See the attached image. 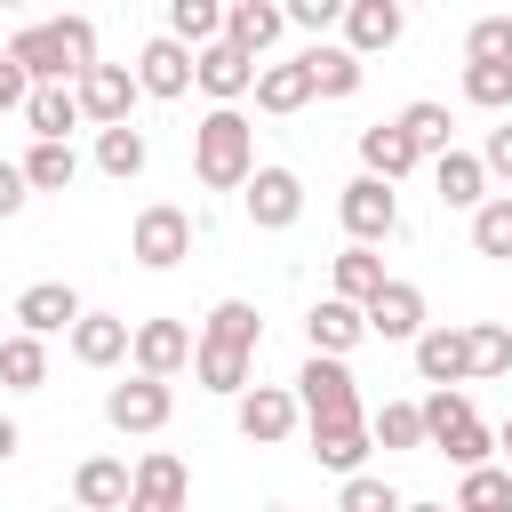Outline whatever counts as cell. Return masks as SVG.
<instances>
[{
  "label": "cell",
  "instance_id": "48",
  "mask_svg": "<svg viewBox=\"0 0 512 512\" xmlns=\"http://www.w3.org/2000/svg\"><path fill=\"white\" fill-rule=\"evenodd\" d=\"M16 440H24V432H16V424H8V416H0V464H8V456H16Z\"/></svg>",
  "mask_w": 512,
  "mask_h": 512
},
{
  "label": "cell",
  "instance_id": "32",
  "mask_svg": "<svg viewBox=\"0 0 512 512\" xmlns=\"http://www.w3.org/2000/svg\"><path fill=\"white\" fill-rule=\"evenodd\" d=\"M464 368L472 376H512V328L504 320H464Z\"/></svg>",
  "mask_w": 512,
  "mask_h": 512
},
{
  "label": "cell",
  "instance_id": "51",
  "mask_svg": "<svg viewBox=\"0 0 512 512\" xmlns=\"http://www.w3.org/2000/svg\"><path fill=\"white\" fill-rule=\"evenodd\" d=\"M408 8H424V0H408Z\"/></svg>",
  "mask_w": 512,
  "mask_h": 512
},
{
  "label": "cell",
  "instance_id": "22",
  "mask_svg": "<svg viewBox=\"0 0 512 512\" xmlns=\"http://www.w3.org/2000/svg\"><path fill=\"white\" fill-rule=\"evenodd\" d=\"M248 368H256V352L248 344H216V336H192V376H200V392H240L248 384Z\"/></svg>",
  "mask_w": 512,
  "mask_h": 512
},
{
  "label": "cell",
  "instance_id": "5",
  "mask_svg": "<svg viewBox=\"0 0 512 512\" xmlns=\"http://www.w3.org/2000/svg\"><path fill=\"white\" fill-rule=\"evenodd\" d=\"M240 200H248V224H256V232H288V224L304 216V176L280 168V160H256L248 184H240Z\"/></svg>",
  "mask_w": 512,
  "mask_h": 512
},
{
  "label": "cell",
  "instance_id": "47",
  "mask_svg": "<svg viewBox=\"0 0 512 512\" xmlns=\"http://www.w3.org/2000/svg\"><path fill=\"white\" fill-rule=\"evenodd\" d=\"M480 160H488V176H512V120H504V128H488Z\"/></svg>",
  "mask_w": 512,
  "mask_h": 512
},
{
  "label": "cell",
  "instance_id": "3",
  "mask_svg": "<svg viewBox=\"0 0 512 512\" xmlns=\"http://www.w3.org/2000/svg\"><path fill=\"white\" fill-rule=\"evenodd\" d=\"M296 408H304V424L368 416V408H360V384H352V368H344V352H312V360L296 368Z\"/></svg>",
  "mask_w": 512,
  "mask_h": 512
},
{
  "label": "cell",
  "instance_id": "17",
  "mask_svg": "<svg viewBox=\"0 0 512 512\" xmlns=\"http://www.w3.org/2000/svg\"><path fill=\"white\" fill-rule=\"evenodd\" d=\"M128 360L152 368V376H176V368H192V328L184 320H136L128 328Z\"/></svg>",
  "mask_w": 512,
  "mask_h": 512
},
{
  "label": "cell",
  "instance_id": "1",
  "mask_svg": "<svg viewBox=\"0 0 512 512\" xmlns=\"http://www.w3.org/2000/svg\"><path fill=\"white\" fill-rule=\"evenodd\" d=\"M248 168H256V128H248V112H240V104H208L200 128H192V176H200L208 192H240Z\"/></svg>",
  "mask_w": 512,
  "mask_h": 512
},
{
  "label": "cell",
  "instance_id": "11",
  "mask_svg": "<svg viewBox=\"0 0 512 512\" xmlns=\"http://www.w3.org/2000/svg\"><path fill=\"white\" fill-rule=\"evenodd\" d=\"M136 88H144V96H160V104L192 96V40H176V32L144 40V48H136Z\"/></svg>",
  "mask_w": 512,
  "mask_h": 512
},
{
  "label": "cell",
  "instance_id": "35",
  "mask_svg": "<svg viewBox=\"0 0 512 512\" xmlns=\"http://www.w3.org/2000/svg\"><path fill=\"white\" fill-rule=\"evenodd\" d=\"M200 336H216V344H264V320H256V304L248 296H224V304H208V320H200Z\"/></svg>",
  "mask_w": 512,
  "mask_h": 512
},
{
  "label": "cell",
  "instance_id": "29",
  "mask_svg": "<svg viewBox=\"0 0 512 512\" xmlns=\"http://www.w3.org/2000/svg\"><path fill=\"white\" fill-rule=\"evenodd\" d=\"M72 176H80L72 136H32V152H24V184H32V192H72Z\"/></svg>",
  "mask_w": 512,
  "mask_h": 512
},
{
  "label": "cell",
  "instance_id": "28",
  "mask_svg": "<svg viewBox=\"0 0 512 512\" xmlns=\"http://www.w3.org/2000/svg\"><path fill=\"white\" fill-rule=\"evenodd\" d=\"M304 72H312V96H360V48H344V40L304 48Z\"/></svg>",
  "mask_w": 512,
  "mask_h": 512
},
{
  "label": "cell",
  "instance_id": "6",
  "mask_svg": "<svg viewBox=\"0 0 512 512\" xmlns=\"http://www.w3.org/2000/svg\"><path fill=\"white\" fill-rule=\"evenodd\" d=\"M336 216H344L352 240H392V232H400V192H392V176L360 168V176L336 192Z\"/></svg>",
  "mask_w": 512,
  "mask_h": 512
},
{
  "label": "cell",
  "instance_id": "41",
  "mask_svg": "<svg viewBox=\"0 0 512 512\" xmlns=\"http://www.w3.org/2000/svg\"><path fill=\"white\" fill-rule=\"evenodd\" d=\"M168 32L192 40V48L216 40V32H224V0H168Z\"/></svg>",
  "mask_w": 512,
  "mask_h": 512
},
{
  "label": "cell",
  "instance_id": "50",
  "mask_svg": "<svg viewBox=\"0 0 512 512\" xmlns=\"http://www.w3.org/2000/svg\"><path fill=\"white\" fill-rule=\"evenodd\" d=\"M0 8H24V0H0Z\"/></svg>",
  "mask_w": 512,
  "mask_h": 512
},
{
  "label": "cell",
  "instance_id": "2",
  "mask_svg": "<svg viewBox=\"0 0 512 512\" xmlns=\"http://www.w3.org/2000/svg\"><path fill=\"white\" fill-rule=\"evenodd\" d=\"M8 56L32 72V80H72L80 64H96V24L88 16H48V24H24L8 40Z\"/></svg>",
  "mask_w": 512,
  "mask_h": 512
},
{
  "label": "cell",
  "instance_id": "34",
  "mask_svg": "<svg viewBox=\"0 0 512 512\" xmlns=\"http://www.w3.org/2000/svg\"><path fill=\"white\" fill-rule=\"evenodd\" d=\"M464 216H472V248L496 256V264H512V192H488V200L464 208Z\"/></svg>",
  "mask_w": 512,
  "mask_h": 512
},
{
  "label": "cell",
  "instance_id": "45",
  "mask_svg": "<svg viewBox=\"0 0 512 512\" xmlns=\"http://www.w3.org/2000/svg\"><path fill=\"white\" fill-rule=\"evenodd\" d=\"M288 8V24H304V32H328L336 16H344V0H280Z\"/></svg>",
  "mask_w": 512,
  "mask_h": 512
},
{
  "label": "cell",
  "instance_id": "19",
  "mask_svg": "<svg viewBox=\"0 0 512 512\" xmlns=\"http://www.w3.org/2000/svg\"><path fill=\"white\" fill-rule=\"evenodd\" d=\"M432 192H440V208H480V200H488V160L440 144V152H432Z\"/></svg>",
  "mask_w": 512,
  "mask_h": 512
},
{
  "label": "cell",
  "instance_id": "7",
  "mask_svg": "<svg viewBox=\"0 0 512 512\" xmlns=\"http://www.w3.org/2000/svg\"><path fill=\"white\" fill-rule=\"evenodd\" d=\"M232 424H240V440L280 448V440L304 424V408H296V392H288V384H240V392H232Z\"/></svg>",
  "mask_w": 512,
  "mask_h": 512
},
{
  "label": "cell",
  "instance_id": "8",
  "mask_svg": "<svg viewBox=\"0 0 512 512\" xmlns=\"http://www.w3.org/2000/svg\"><path fill=\"white\" fill-rule=\"evenodd\" d=\"M72 96H80V120L104 128V120H128L144 88H136V64H104V56H96V64L72 72Z\"/></svg>",
  "mask_w": 512,
  "mask_h": 512
},
{
  "label": "cell",
  "instance_id": "27",
  "mask_svg": "<svg viewBox=\"0 0 512 512\" xmlns=\"http://www.w3.org/2000/svg\"><path fill=\"white\" fill-rule=\"evenodd\" d=\"M280 32H288V8L280 0H224V40H240L248 56H264Z\"/></svg>",
  "mask_w": 512,
  "mask_h": 512
},
{
  "label": "cell",
  "instance_id": "43",
  "mask_svg": "<svg viewBox=\"0 0 512 512\" xmlns=\"http://www.w3.org/2000/svg\"><path fill=\"white\" fill-rule=\"evenodd\" d=\"M464 56H504V64H512V16H480V24L464 32Z\"/></svg>",
  "mask_w": 512,
  "mask_h": 512
},
{
  "label": "cell",
  "instance_id": "31",
  "mask_svg": "<svg viewBox=\"0 0 512 512\" xmlns=\"http://www.w3.org/2000/svg\"><path fill=\"white\" fill-rule=\"evenodd\" d=\"M0 384L8 392H40L48 384V336H32V328L0 336Z\"/></svg>",
  "mask_w": 512,
  "mask_h": 512
},
{
  "label": "cell",
  "instance_id": "18",
  "mask_svg": "<svg viewBox=\"0 0 512 512\" xmlns=\"http://www.w3.org/2000/svg\"><path fill=\"white\" fill-rule=\"evenodd\" d=\"M248 96H256V112H272V120L304 112V104H312V72H304V56H288V64H264V56H256Z\"/></svg>",
  "mask_w": 512,
  "mask_h": 512
},
{
  "label": "cell",
  "instance_id": "26",
  "mask_svg": "<svg viewBox=\"0 0 512 512\" xmlns=\"http://www.w3.org/2000/svg\"><path fill=\"white\" fill-rule=\"evenodd\" d=\"M416 160H424V152H416V136H408L400 120L360 128V168H376V176H392V184H400V176H416Z\"/></svg>",
  "mask_w": 512,
  "mask_h": 512
},
{
  "label": "cell",
  "instance_id": "14",
  "mask_svg": "<svg viewBox=\"0 0 512 512\" xmlns=\"http://www.w3.org/2000/svg\"><path fill=\"white\" fill-rule=\"evenodd\" d=\"M408 352H416V376H424V384H472V368H464V328H456V320H424V328L408 336Z\"/></svg>",
  "mask_w": 512,
  "mask_h": 512
},
{
  "label": "cell",
  "instance_id": "4",
  "mask_svg": "<svg viewBox=\"0 0 512 512\" xmlns=\"http://www.w3.org/2000/svg\"><path fill=\"white\" fill-rule=\"evenodd\" d=\"M128 256H136L144 272H168V264H184V256H192V216H184L176 200H152V208H136V224H128Z\"/></svg>",
  "mask_w": 512,
  "mask_h": 512
},
{
  "label": "cell",
  "instance_id": "42",
  "mask_svg": "<svg viewBox=\"0 0 512 512\" xmlns=\"http://www.w3.org/2000/svg\"><path fill=\"white\" fill-rule=\"evenodd\" d=\"M336 504H344V512H400V488H392V480H376V472H344Z\"/></svg>",
  "mask_w": 512,
  "mask_h": 512
},
{
  "label": "cell",
  "instance_id": "30",
  "mask_svg": "<svg viewBox=\"0 0 512 512\" xmlns=\"http://www.w3.org/2000/svg\"><path fill=\"white\" fill-rule=\"evenodd\" d=\"M72 504H88V512H120V504H128V464H120V456H88V464L72 472Z\"/></svg>",
  "mask_w": 512,
  "mask_h": 512
},
{
  "label": "cell",
  "instance_id": "46",
  "mask_svg": "<svg viewBox=\"0 0 512 512\" xmlns=\"http://www.w3.org/2000/svg\"><path fill=\"white\" fill-rule=\"evenodd\" d=\"M24 88H32V72L0 48V120H8V112H24Z\"/></svg>",
  "mask_w": 512,
  "mask_h": 512
},
{
  "label": "cell",
  "instance_id": "16",
  "mask_svg": "<svg viewBox=\"0 0 512 512\" xmlns=\"http://www.w3.org/2000/svg\"><path fill=\"white\" fill-rule=\"evenodd\" d=\"M304 344H312V352H352V344H368V312L328 288V296L304 312Z\"/></svg>",
  "mask_w": 512,
  "mask_h": 512
},
{
  "label": "cell",
  "instance_id": "10",
  "mask_svg": "<svg viewBox=\"0 0 512 512\" xmlns=\"http://www.w3.org/2000/svg\"><path fill=\"white\" fill-rule=\"evenodd\" d=\"M248 80H256V56H248L240 40H224V32H216V40H200V48H192V88H200L208 104H240V96H248Z\"/></svg>",
  "mask_w": 512,
  "mask_h": 512
},
{
  "label": "cell",
  "instance_id": "37",
  "mask_svg": "<svg viewBox=\"0 0 512 512\" xmlns=\"http://www.w3.org/2000/svg\"><path fill=\"white\" fill-rule=\"evenodd\" d=\"M368 440H376V448H424V408H416V400H384V408L368 416Z\"/></svg>",
  "mask_w": 512,
  "mask_h": 512
},
{
  "label": "cell",
  "instance_id": "21",
  "mask_svg": "<svg viewBox=\"0 0 512 512\" xmlns=\"http://www.w3.org/2000/svg\"><path fill=\"white\" fill-rule=\"evenodd\" d=\"M64 336H72V360H80V368H120V360H128V320H120V312H88V304H80V320H72Z\"/></svg>",
  "mask_w": 512,
  "mask_h": 512
},
{
  "label": "cell",
  "instance_id": "15",
  "mask_svg": "<svg viewBox=\"0 0 512 512\" xmlns=\"http://www.w3.org/2000/svg\"><path fill=\"white\" fill-rule=\"evenodd\" d=\"M192 496V472L168 456V448H152L136 472H128V512H176Z\"/></svg>",
  "mask_w": 512,
  "mask_h": 512
},
{
  "label": "cell",
  "instance_id": "40",
  "mask_svg": "<svg viewBox=\"0 0 512 512\" xmlns=\"http://www.w3.org/2000/svg\"><path fill=\"white\" fill-rule=\"evenodd\" d=\"M432 448H440V456H448V464L464 472V464H480V456H496V432H488V424H480V408H472V416H464V424H448V432H440Z\"/></svg>",
  "mask_w": 512,
  "mask_h": 512
},
{
  "label": "cell",
  "instance_id": "12",
  "mask_svg": "<svg viewBox=\"0 0 512 512\" xmlns=\"http://www.w3.org/2000/svg\"><path fill=\"white\" fill-rule=\"evenodd\" d=\"M360 312H368V336H384V344H408V336L424 328V288L384 272V280H376V296H368Z\"/></svg>",
  "mask_w": 512,
  "mask_h": 512
},
{
  "label": "cell",
  "instance_id": "13",
  "mask_svg": "<svg viewBox=\"0 0 512 512\" xmlns=\"http://www.w3.org/2000/svg\"><path fill=\"white\" fill-rule=\"evenodd\" d=\"M344 48H360V56H384V48H400V32H408V0H344Z\"/></svg>",
  "mask_w": 512,
  "mask_h": 512
},
{
  "label": "cell",
  "instance_id": "38",
  "mask_svg": "<svg viewBox=\"0 0 512 512\" xmlns=\"http://www.w3.org/2000/svg\"><path fill=\"white\" fill-rule=\"evenodd\" d=\"M456 504H464V512H496V504H512V472H504V464H488V456H480V464H464Z\"/></svg>",
  "mask_w": 512,
  "mask_h": 512
},
{
  "label": "cell",
  "instance_id": "9",
  "mask_svg": "<svg viewBox=\"0 0 512 512\" xmlns=\"http://www.w3.org/2000/svg\"><path fill=\"white\" fill-rule=\"evenodd\" d=\"M168 416H176V392H168V376H152V368H136L128 384L104 392V424H112V432H160Z\"/></svg>",
  "mask_w": 512,
  "mask_h": 512
},
{
  "label": "cell",
  "instance_id": "36",
  "mask_svg": "<svg viewBox=\"0 0 512 512\" xmlns=\"http://www.w3.org/2000/svg\"><path fill=\"white\" fill-rule=\"evenodd\" d=\"M376 280H384V256H376V240H352V248L336 256V296L368 304V296H376Z\"/></svg>",
  "mask_w": 512,
  "mask_h": 512
},
{
  "label": "cell",
  "instance_id": "33",
  "mask_svg": "<svg viewBox=\"0 0 512 512\" xmlns=\"http://www.w3.org/2000/svg\"><path fill=\"white\" fill-rule=\"evenodd\" d=\"M464 104L512 112V64H504V56H464Z\"/></svg>",
  "mask_w": 512,
  "mask_h": 512
},
{
  "label": "cell",
  "instance_id": "24",
  "mask_svg": "<svg viewBox=\"0 0 512 512\" xmlns=\"http://www.w3.org/2000/svg\"><path fill=\"white\" fill-rule=\"evenodd\" d=\"M24 128H32V136H72V128H80L72 80H32V88H24Z\"/></svg>",
  "mask_w": 512,
  "mask_h": 512
},
{
  "label": "cell",
  "instance_id": "39",
  "mask_svg": "<svg viewBox=\"0 0 512 512\" xmlns=\"http://www.w3.org/2000/svg\"><path fill=\"white\" fill-rule=\"evenodd\" d=\"M400 128L416 136V152H424V160H432V152H440V144L456 136V120H448V104H432V96H416V104H400Z\"/></svg>",
  "mask_w": 512,
  "mask_h": 512
},
{
  "label": "cell",
  "instance_id": "44",
  "mask_svg": "<svg viewBox=\"0 0 512 512\" xmlns=\"http://www.w3.org/2000/svg\"><path fill=\"white\" fill-rule=\"evenodd\" d=\"M24 200H32V184H24V160H0V224H8V216H24Z\"/></svg>",
  "mask_w": 512,
  "mask_h": 512
},
{
  "label": "cell",
  "instance_id": "20",
  "mask_svg": "<svg viewBox=\"0 0 512 512\" xmlns=\"http://www.w3.org/2000/svg\"><path fill=\"white\" fill-rule=\"evenodd\" d=\"M72 320H80V288L72 280H32L16 296V328H32V336H64Z\"/></svg>",
  "mask_w": 512,
  "mask_h": 512
},
{
  "label": "cell",
  "instance_id": "49",
  "mask_svg": "<svg viewBox=\"0 0 512 512\" xmlns=\"http://www.w3.org/2000/svg\"><path fill=\"white\" fill-rule=\"evenodd\" d=\"M496 448H504V456H512V416H504V424H496Z\"/></svg>",
  "mask_w": 512,
  "mask_h": 512
},
{
  "label": "cell",
  "instance_id": "25",
  "mask_svg": "<svg viewBox=\"0 0 512 512\" xmlns=\"http://www.w3.org/2000/svg\"><path fill=\"white\" fill-rule=\"evenodd\" d=\"M144 160H152V144H144L136 120H104V128H96V168H104L112 184H136Z\"/></svg>",
  "mask_w": 512,
  "mask_h": 512
},
{
  "label": "cell",
  "instance_id": "23",
  "mask_svg": "<svg viewBox=\"0 0 512 512\" xmlns=\"http://www.w3.org/2000/svg\"><path fill=\"white\" fill-rule=\"evenodd\" d=\"M368 456H376V440H368V416L312 424V464H320V472H360Z\"/></svg>",
  "mask_w": 512,
  "mask_h": 512
}]
</instances>
